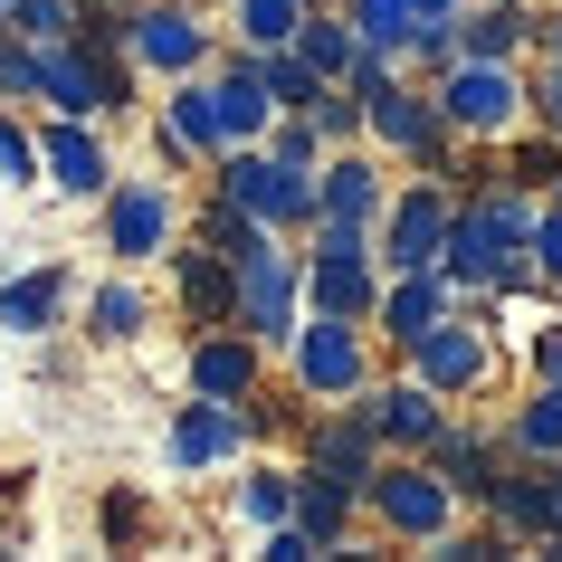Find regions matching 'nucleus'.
<instances>
[{
  "mask_svg": "<svg viewBox=\"0 0 562 562\" xmlns=\"http://www.w3.org/2000/svg\"><path fill=\"white\" fill-rule=\"evenodd\" d=\"M238 515H248V525H286V515H296V476L258 468L248 486H238Z\"/></svg>",
  "mask_w": 562,
  "mask_h": 562,
  "instance_id": "nucleus-32",
  "label": "nucleus"
},
{
  "mask_svg": "<svg viewBox=\"0 0 562 562\" xmlns=\"http://www.w3.org/2000/svg\"><path fill=\"white\" fill-rule=\"evenodd\" d=\"M162 144H172V153H220V144H229V134H220L210 87H181L172 105H162Z\"/></svg>",
  "mask_w": 562,
  "mask_h": 562,
  "instance_id": "nucleus-27",
  "label": "nucleus"
},
{
  "mask_svg": "<svg viewBox=\"0 0 562 562\" xmlns=\"http://www.w3.org/2000/svg\"><path fill=\"white\" fill-rule=\"evenodd\" d=\"M533 48H543V58H562V20H543V30H533Z\"/></svg>",
  "mask_w": 562,
  "mask_h": 562,
  "instance_id": "nucleus-39",
  "label": "nucleus"
},
{
  "mask_svg": "<svg viewBox=\"0 0 562 562\" xmlns=\"http://www.w3.org/2000/svg\"><path fill=\"white\" fill-rule=\"evenodd\" d=\"M258 87H267V105H277V115H305L334 77H315V67L296 58V38H286V48H258Z\"/></svg>",
  "mask_w": 562,
  "mask_h": 562,
  "instance_id": "nucleus-24",
  "label": "nucleus"
},
{
  "mask_svg": "<svg viewBox=\"0 0 562 562\" xmlns=\"http://www.w3.org/2000/svg\"><path fill=\"white\" fill-rule=\"evenodd\" d=\"M210 105H220V134H229V144H248V134L277 124V105H267V87H258V48H248L229 77H210Z\"/></svg>",
  "mask_w": 562,
  "mask_h": 562,
  "instance_id": "nucleus-18",
  "label": "nucleus"
},
{
  "mask_svg": "<svg viewBox=\"0 0 562 562\" xmlns=\"http://www.w3.org/2000/svg\"><path fill=\"white\" fill-rule=\"evenodd\" d=\"M344 20H353L362 48H382V58L411 67V38H419V10H411V0H344Z\"/></svg>",
  "mask_w": 562,
  "mask_h": 562,
  "instance_id": "nucleus-23",
  "label": "nucleus"
},
{
  "mask_svg": "<svg viewBox=\"0 0 562 562\" xmlns=\"http://www.w3.org/2000/svg\"><path fill=\"white\" fill-rule=\"evenodd\" d=\"M486 525H496L515 553H533V543L553 533V458H505L496 496H486Z\"/></svg>",
  "mask_w": 562,
  "mask_h": 562,
  "instance_id": "nucleus-9",
  "label": "nucleus"
},
{
  "mask_svg": "<svg viewBox=\"0 0 562 562\" xmlns=\"http://www.w3.org/2000/svg\"><path fill=\"white\" fill-rule=\"evenodd\" d=\"M448 210H458V191H448L439 172H419L401 201L382 210V229H372V258L401 277V267H439V248H448Z\"/></svg>",
  "mask_w": 562,
  "mask_h": 562,
  "instance_id": "nucleus-3",
  "label": "nucleus"
},
{
  "mask_svg": "<svg viewBox=\"0 0 562 562\" xmlns=\"http://www.w3.org/2000/svg\"><path fill=\"white\" fill-rule=\"evenodd\" d=\"M277 191H286V162H277V153H229V162H220V201L258 210L267 229H277Z\"/></svg>",
  "mask_w": 562,
  "mask_h": 562,
  "instance_id": "nucleus-21",
  "label": "nucleus"
},
{
  "mask_svg": "<svg viewBox=\"0 0 562 562\" xmlns=\"http://www.w3.org/2000/svg\"><path fill=\"white\" fill-rule=\"evenodd\" d=\"M505 448H515V458H562V391L553 382H533V401H515Z\"/></svg>",
  "mask_w": 562,
  "mask_h": 562,
  "instance_id": "nucleus-25",
  "label": "nucleus"
},
{
  "mask_svg": "<svg viewBox=\"0 0 562 562\" xmlns=\"http://www.w3.org/2000/svg\"><path fill=\"white\" fill-rule=\"evenodd\" d=\"M305 296H315V315L372 325V305H382V267H372V248H315V267H305Z\"/></svg>",
  "mask_w": 562,
  "mask_h": 562,
  "instance_id": "nucleus-10",
  "label": "nucleus"
},
{
  "mask_svg": "<svg viewBox=\"0 0 562 562\" xmlns=\"http://www.w3.org/2000/svg\"><path fill=\"white\" fill-rule=\"evenodd\" d=\"M525 124L562 134V58H533V67H525Z\"/></svg>",
  "mask_w": 562,
  "mask_h": 562,
  "instance_id": "nucleus-33",
  "label": "nucleus"
},
{
  "mask_svg": "<svg viewBox=\"0 0 562 562\" xmlns=\"http://www.w3.org/2000/svg\"><path fill=\"white\" fill-rule=\"evenodd\" d=\"M296 296H305L296 258L267 238L258 258L238 267V315H229V325H238V334H258V344H277V334H296Z\"/></svg>",
  "mask_w": 562,
  "mask_h": 562,
  "instance_id": "nucleus-5",
  "label": "nucleus"
},
{
  "mask_svg": "<svg viewBox=\"0 0 562 562\" xmlns=\"http://www.w3.org/2000/svg\"><path fill=\"white\" fill-rule=\"evenodd\" d=\"M58 296H67L58 267H30V277L0 286V325H10V334H48V325H58Z\"/></svg>",
  "mask_w": 562,
  "mask_h": 562,
  "instance_id": "nucleus-22",
  "label": "nucleus"
},
{
  "mask_svg": "<svg viewBox=\"0 0 562 562\" xmlns=\"http://www.w3.org/2000/svg\"><path fill=\"white\" fill-rule=\"evenodd\" d=\"M305 10H315V0H238V38H248V48H286V38L305 30Z\"/></svg>",
  "mask_w": 562,
  "mask_h": 562,
  "instance_id": "nucleus-29",
  "label": "nucleus"
},
{
  "mask_svg": "<svg viewBox=\"0 0 562 562\" xmlns=\"http://www.w3.org/2000/svg\"><path fill=\"white\" fill-rule=\"evenodd\" d=\"M267 153H277V162H315V153H325V134H315V115H286Z\"/></svg>",
  "mask_w": 562,
  "mask_h": 562,
  "instance_id": "nucleus-36",
  "label": "nucleus"
},
{
  "mask_svg": "<svg viewBox=\"0 0 562 562\" xmlns=\"http://www.w3.org/2000/svg\"><path fill=\"white\" fill-rule=\"evenodd\" d=\"M362 505H372V525H382L391 543H439V533L458 525V496H448V476L429 468V458H382L372 486H362Z\"/></svg>",
  "mask_w": 562,
  "mask_h": 562,
  "instance_id": "nucleus-1",
  "label": "nucleus"
},
{
  "mask_svg": "<svg viewBox=\"0 0 562 562\" xmlns=\"http://www.w3.org/2000/svg\"><path fill=\"white\" fill-rule=\"evenodd\" d=\"M238 439H248V411H238V401H201V391H191V401H181V419H172V468H220Z\"/></svg>",
  "mask_w": 562,
  "mask_h": 562,
  "instance_id": "nucleus-14",
  "label": "nucleus"
},
{
  "mask_svg": "<svg viewBox=\"0 0 562 562\" xmlns=\"http://www.w3.org/2000/svg\"><path fill=\"white\" fill-rule=\"evenodd\" d=\"M181 305L201 315V325H229L238 315V267L220 248H181Z\"/></svg>",
  "mask_w": 562,
  "mask_h": 562,
  "instance_id": "nucleus-19",
  "label": "nucleus"
},
{
  "mask_svg": "<svg viewBox=\"0 0 562 562\" xmlns=\"http://www.w3.org/2000/svg\"><path fill=\"white\" fill-rule=\"evenodd\" d=\"M77 0H10V38H30V48H58V38H77Z\"/></svg>",
  "mask_w": 562,
  "mask_h": 562,
  "instance_id": "nucleus-30",
  "label": "nucleus"
},
{
  "mask_svg": "<svg viewBox=\"0 0 562 562\" xmlns=\"http://www.w3.org/2000/svg\"><path fill=\"white\" fill-rule=\"evenodd\" d=\"M30 172H48V162H38V144L20 134V124L0 115V181H30Z\"/></svg>",
  "mask_w": 562,
  "mask_h": 562,
  "instance_id": "nucleus-35",
  "label": "nucleus"
},
{
  "mask_svg": "<svg viewBox=\"0 0 562 562\" xmlns=\"http://www.w3.org/2000/svg\"><path fill=\"white\" fill-rule=\"evenodd\" d=\"M525 372H533V382H553V391H562V315H553V325H543V334L525 344Z\"/></svg>",
  "mask_w": 562,
  "mask_h": 562,
  "instance_id": "nucleus-37",
  "label": "nucleus"
},
{
  "mask_svg": "<svg viewBox=\"0 0 562 562\" xmlns=\"http://www.w3.org/2000/svg\"><path fill=\"white\" fill-rule=\"evenodd\" d=\"M87 334L95 344H134V334H144V296H134V286H95L87 296Z\"/></svg>",
  "mask_w": 562,
  "mask_h": 562,
  "instance_id": "nucleus-31",
  "label": "nucleus"
},
{
  "mask_svg": "<svg viewBox=\"0 0 562 562\" xmlns=\"http://www.w3.org/2000/svg\"><path fill=\"white\" fill-rule=\"evenodd\" d=\"M505 181H525V191H553L562 181V134H543V124H533V134H505V162H496Z\"/></svg>",
  "mask_w": 562,
  "mask_h": 562,
  "instance_id": "nucleus-28",
  "label": "nucleus"
},
{
  "mask_svg": "<svg viewBox=\"0 0 562 562\" xmlns=\"http://www.w3.org/2000/svg\"><path fill=\"white\" fill-rule=\"evenodd\" d=\"M553 315H562V286H553Z\"/></svg>",
  "mask_w": 562,
  "mask_h": 562,
  "instance_id": "nucleus-42",
  "label": "nucleus"
},
{
  "mask_svg": "<svg viewBox=\"0 0 562 562\" xmlns=\"http://www.w3.org/2000/svg\"><path fill=\"white\" fill-rule=\"evenodd\" d=\"M191 391L201 401H248L258 391V334H210L191 353Z\"/></svg>",
  "mask_w": 562,
  "mask_h": 562,
  "instance_id": "nucleus-17",
  "label": "nucleus"
},
{
  "mask_svg": "<svg viewBox=\"0 0 562 562\" xmlns=\"http://www.w3.org/2000/svg\"><path fill=\"white\" fill-rule=\"evenodd\" d=\"M296 382H305V401H353V391L372 382L362 325H344V315H315V325H296Z\"/></svg>",
  "mask_w": 562,
  "mask_h": 562,
  "instance_id": "nucleus-4",
  "label": "nucleus"
},
{
  "mask_svg": "<svg viewBox=\"0 0 562 562\" xmlns=\"http://www.w3.org/2000/svg\"><path fill=\"white\" fill-rule=\"evenodd\" d=\"M134 58L144 67H162V77H191V67L210 58V38H201V20H191V0H144L134 10Z\"/></svg>",
  "mask_w": 562,
  "mask_h": 562,
  "instance_id": "nucleus-13",
  "label": "nucleus"
},
{
  "mask_svg": "<svg viewBox=\"0 0 562 562\" xmlns=\"http://www.w3.org/2000/svg\"><path fill=\"white\" fill-rule=\"evenodd\" d=\"M419 458L448 476V496H458V505H476V515H486V496H496V476H505V458H515V448H505V429H468V419H448Z\"/></svg>",
  "mask_w": 562,
  "mask_h": 562,
  "instance_id": "nucleus-6",
  "label": "nucleus"
},
{
  "mask_svg": "<svg viewBox=\"0 0 562 562\" xmlns=\"http://www.w3.org/2000/svg\"><path fill=\"white\" fill-rule=\"evenodd\" d=\"M0 38H10V0H0Z\"/></svg>",
  "mask_w": 562,
  "mask_h": 562,
  "instance_id": "nucleus-40",
  "label": "nucleus"
},
{
  "mask_svg": "<svg viewBox=\"0 0 562 562\" xmlns=\"http://www.w3.org/2000/svg\"><path fill=\"white\" fill-rule=\"evenodd\" d=\"M353 401H362V419L382 429V448H391V458H419V448H429V439H439V429H448L439 391L419 382V372H411V382H362Z\"/></svg>",
  "mask_w": 562,
  "mask_h": 562,
  "instance_id": "nucleus-7",
  "label": "nucleus"
},
{
  "mask_svg": "<svg viewBox=\"0 0 562 562\" xmlns=\"http://www.w3.org/2000/svg\"><path fill=\"white\" fill-rule=\"evenodd\" d=\"M353 505H362L353 486H334V476H315V468L296 476V525L315 533L325 553H344V533H353Z\"/></svg>",
  "mask_w": 562,
  "mask_h": 562,
  "instance_id": "nucleus-20",
  "label": "nucleus"
},
{
  "mask_svg": "<svg viewBox=\"0 0 562 562\" xmlns=\"http://www.w3.org/2000/svg\"><path fill=\"white\" fill-rule=\"evenodd\" d=\"M419 20H458V10H468V0H411Z\"/></svg>",
  "mask_w": 562,
  "mask_h": 562,
  "instance_id": "nucleus-38",
  "label": "nucleus"
},
{
  "mask_svg": "<svg viewBox=\"0 0 562 562\" xmlns=\"http://www.w3.org/2000/svg\"><path fill=\"white\" fill-rule=\"evenodd\" d=\"M38 162H48V181L77 191V201H105V191H115V162H105V144L87 134V115L48 124V134H38Z\"/></svg>",
  "mask_w": 562,
  "mask_h": 562,
  "instance_id": "nucleus-12",
  "label": "nucleus"
},
{
  "mask_svg": "<svg viewBox=\"0 0 562 562\" xmlns=\"http://www.w3.org/2000/svg\"><path fill=\"white\" fill-rule=\"evenodd\" d=\"M382 210H391V191H382V172H372L362 153H344V162L315 172V220H362V229H382Z\"/></svg>",
  "mask_w": 562,
  "mask_h": 562,
  "instance_id": "nucleus-16",
  "label": "nucleus"
},
{
  "mask_svg": "<svg viewBox=\"0 0 562 562\" xmlns=\"http://www.w3.org/2000/svg\"><path fill=\"white\" fill-rule=\"evenodd\" d=\"M543 201H562V181H553V191H543Z\"/></svg>",
  "mask_w": 562,
  "mask_h": 562,
  "instance_id": "nucleus-41",
  "label": "nucleus"
},
{
  "mask_svg": "<svg viewBox=\"0 0 562 562\" xmlns=\"http://www.w3.org/2000/svg\"><path fill=\"white\" fill-rule=\"evenodd\" d=\"M533 277H543V286H562V201H543V220H533Z\"/></svg>",
  "mask_w": 562,
  "mask_h": 562,
  "instance_id": "nucleus-34",
  "label": "nucleus"
},
{
  "mask_svg": "<svg viewBox=\"0 0 562 562\" xmlns=\"http://www.w3.org/2000/svg\"><path fill=\"white\" fill-rule=\"evenodd\" d=\"M439 315H458V277H448V267H401V277L382 286V305H372V334L411 353Z\"/></svg>",
  "mask_w": 562,
  "mask_h": 562,
  "instance_id": "nucleus-8",
  "label": "nucleus"
},
{
  "mask_svg": "<svg viewBox=\"0 0 562 562\" xmlns=\"http://www.w3.org/2000/svg\"><path fill=\"white\" fill-rule=\"evenodd\" d=\"M439 115L468 134V144H505L525 124V67L515 58H458L439 77Z\"/></svg>",
  "mask_w": 562,
  "mask_h": 562,
  "instance_id": "nucleus-2",
  "label": "nucleus"
},
{
  "mask_svg": "<svg viewBox=\"0 0 562 562\" xmlns=\"http://www.w3.org/2000/svg\"><path fill=\"white\" fill-rule=\"evenodd\" d=\"M296 58L315 67V77H353V58H362L353 20H334V10H305V30H296Z\"/></svg>",
  "mask_w": 562,
  "mask_h": 562,
  "instance_id": "nucleus-26",
  "label": "nucleus"
},
{
  "mask_svg": "<svg viewBox=\"0 0 562 562\" xmlns=\"http://www.w3.org/2000/svg\"><path fill=\"white\" fill-rule=\"evenodd\" d=\"M105 248L115 258H162L172 248V191L162 181H115L105 191Z\"/></svg>",
  "mask_w": 562,
  "mask_h": 562,
  "instance_id": "nucleus-11",
  "label": "nucleus"
},
{
  "mask_svg": "<svg viewBox=\"0 0 562 562\" xmlns=\"http://www.w3.org/2000/svg\"><path fill=\"white\" fill-rule=\"evenodd\" d=\"M533 30H543V20H533L525 0H468V10H458V58H515L525 67Z\"/></svg>",
  "mask_w": 562,
  "mask_h": 562,
  "instance_id": "nucleus-15",
  "label": "nucleus"
}]
</instances>
